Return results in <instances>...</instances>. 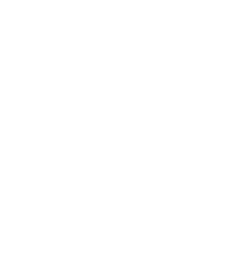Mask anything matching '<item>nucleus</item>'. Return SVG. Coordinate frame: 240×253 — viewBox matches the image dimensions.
Returning a JSON list of instances; mask_svg holds the SVG:
<instances>
[]
</instances>
